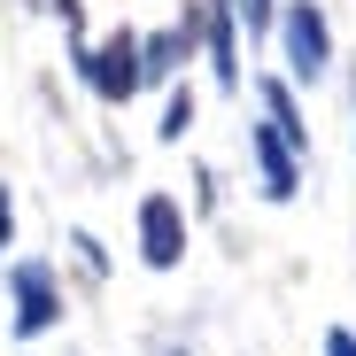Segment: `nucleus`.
<instances>
[{
  "label": "nucleus",
  "instance_id": "obj_5",
  "mask_svg": "<svg viewBox=\"0 0 356 356\" xmlns=\"http://www.w3.org/2000/svg\"><path fill=\"white\" fill-rule=\"evenodd\" d=\"M248 147H256V163H264V194H271V202H286L294 186H302V170H294V147H286L271 124H256V132H248Z\"/></svg>",
  "mask_w": 356,
  "mask_h": 356
},
{
  "label": "nucleus",
  "instance_id": "obj_13",
  "mask_svg": "<svg viewBox=\"0 0 356 356\" xmlns=\"http://www.w3.org/2000/svg\"><path fill=\"white\" fill-rule=\"evenodd\" d=\"M170 356H178V348H170Z\"/></svg>",
  "mask_w": 356,
  "mask_h": 356
},
{
  "label": "nucleus",
  "instance_id": "obj_12",
  "mask_svg": "<svg viewBox=\"0 0 356 356\" xmlns=\"http://www.w3.org/2000/svg\"><path fill=\"white\" fill-rule=\"evenodd\" d=\"M0 248H8V194H0Z\"/></svg>",
  "mask_w": 356,
  "mask_h": 356
},
{
  "label": "nucleus",
  "instance_id": "obj_6",
  "mask_svg": "<svg viewBox=\"0 0 356 356\" xmlns=\"http://www.w3.org/2000/svg\"><path fill=\"white\" fill-rule=\"evenodd\" d=\"M209 63H217V86H241V39H232V0H209Z\"/></svg>",
  "mask_w": 356,
  "mask_h": 356
},
{
  "label": "nucleus",
  "instance_id": "obj_1",
  "mask_svg": "<svg viewBox=\"0 0 356 356\" xmlns=\"http://www.w3.org/2000/svg\"><path fill=\"white\" fill-rule=\"evenodd\" d=\"M279 54H286V78H325V63H333V31H325V16L310 8V0H294V8L279 16Z\"/></svg>",
  "mask_w": 356,
  "mask_h": 356
},
{
  "label": "nucleus",
  "instance_id": "obj_9",
  "mask_svg": "<svg viewBox=\"0 0 356 356\" xmlns=\"http://www.w3.org/2000/svg\"><path fill=\"white\" fill-rule=\"evenodd\" d=\"M232 16H248V39H264L279 24V0H232Z\"/></svg>",
  "mask_w": 356,
  "mask_h": 356
},
{
  "label": "nucleus",
  "instance_id": "obj_3",
  "mask_svg": "<svg viewBox=\"0 0 356 356\" xmlns=\"http://www.w3.org/2000/svg\"><path fill=\"white\" fill-rule=\"evenodd\" d=\"M140 256H147L155 271H170L178 256H186V217H178L170 194H147V202H140Z\"/></svg>",
  "mask_w": 356,
  "mask_h": 356
},
{
  "label": "nucleus",
  "instance_id": "obj_2",
  "mask_svg": "<svg viewBox=\"0 0 356 356\" xmlns=\"http://www.w3.org/2000/svg\"><path fill=\"white\" fill-rule=\"evenodd\" d=\"M78 70H86V86L101 101H132L140 93V31H108L101 47L78 54Z\"/></svg>",
  "mask_w": 356,
  "mask_h": 356
},
{
  "label": "nucleus",
  "instance_id": "obj_10",
  "mask_svg": "<svg viewBox=\"0 0 356 356\" xmlns=\"http://www.w3.org/2000/svg\"><path fill=\"white\" fill-rule=\"evenodd\" d=\"M186 124H194V93H170V108H163V140H186Z\"/></svg>",
  "mask_w": 356,
  "mask_h": 356
},
{
  "label": "nucleus",
  "instance_id": "obj_7",
  "mask_svg": "<svg viewBox=\"0 0 356 356\" xmlns=\"http://www.w3.org/2000/svg\"><path fill=\"white\" fill-rule=\"evenodd\" d=\"M186 47H194V16L178 24V31H155V39H140V86H147V78H170L178 63H186Z\"/></svg>",
  "mask_w": 356,
  "mask_h": 356
},
{
  "label": "nucleus",
  "instance_id": "obj_11",
  "mask_svg": "<svg viewBox=\"0 0 356 356\" xmlns=\"http://www.w3.org/2000/svg\"><path fill=\"white\" fill-rule=\"evenodd\" d=\"M325 356H356V333H348V325H333V333H325Z\"/></svg>",
  "mask_w": 356,
  "mask_h": 356
},
{
  "label": "nucleus",
  "instance_id": "obj_4",
  "mask_svg": "<svg viewBox=\"0 0 356 356\" xmlns=\"http://www.w3.org/2000/svg\"><path fill=\"white\" fill-rule=\"evenodd\" d=\"M8 286H16V333H24V341L63 318V294H54V271H47V264H16Z\"/></svg>",
  "mask_w": 356,
  "mask_h": 356
},
{
  "label": "nucleus",
  "instance_id": "obj_8",
  "mask_svg": "<svg viewBox=\"0 0 356 356\" xmlns=\"http://www.w3.org/2000/svg\"><path fill=\"white\" fill-rule=\"evenodd\" d=\"M264 108H271V132H279L286 147H310V124H302V116H294V93H286L279 78L264 86Z\"/></svg>",
  "mask_w": 356,
  "mask_h": 356
}]
</instances>
